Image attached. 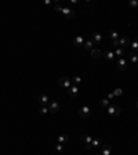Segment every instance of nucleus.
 I'll list each match as a JSON object with an SVG mask.
<instances>
[{
    "instance_id": "nucleus-1",
    "label": "nucleus",
    "mask_w": 138,
    "mask_h": 155,
    "mask_svg": "<svg viewBox=\"0 0 138 155\" xmlns=\"http://www.w3.org/2000/svg\"><path fill=\"white\" fill-rule=\"evenodd\" d=\"M106 109H108V115H109L111 118H117L119 115H120V107L116 105V104H111Z\"/></svg>"
},
{
    "instance_id": "nucleus-2",
    "label": "nucleus",
    "mask_w": 138,
    "mask_h": 155,
    "mask_svg": "<svg viewBox=\"0 0 138 155\" xmlns=\"http://www.w3.org/2000/svg\"><path fill=\"white\" fill-rule=\"evenodd\" d=\"M117 44H119V47L126 48V47H130L131 42H130V39H128V38H126V36H122V38H119V40H117Z\"/></svg>"
},
{
    "instance_id": "nucleus-3",
    "label": "nucleus",
    "mask_w": 138,
    "mask_h": 155,
    "mask_svg": "<svg viewBox=\"0 0 138 155\" xmlns=\"http://www.w3.org/2000/svg\"><path fill=\"white\" fill-rule=\"evenodd\" d=\"M90 114H91V111H90V107H89V105H83V107L80 108V111H79V115H80V116H82V118H86V119L90 116Z\"/></svg>"
},
{
    "instance_id": "nucleus-4",
    "label": "nucleus",
    "mask_w": 138,
    "mask_h": 155,
    "mask_svg": "<svg viewBox=\"0 0 138 155\" xmlns=\"http://www.w3.org/2000/svg\"><path fill=\"white\" fill-rule=\"evenodd\" d=\"M48 109L51 114H57L59 111V104L58 101H50L48 102Z\"/></svg>"
},
{
    "instance_id": "nucleus-5",
    "label": "nucleus",
    "mask_w": 138,
    "mask_h": 155,
    "mask_svg": "<svg viewBox=\"0 0 138 155\" xmlns=\"http://www.w3.org/2000/svg\"><path fill=\"white\" fill-rule=\"evenodd\" d=\"M59 85L62 86V87H65V89H69V87L72 86V79H69L66 76H62V78L59 79Z\"/></svg>"
},
{
    "instance_id": "nucleus-6",
    "label": "nucleus",
    "mask_w": 138,
    "mask_h": 155,
    "mask_svg": "<svg viewBox=\"0 0 138 155\" xmlns=\"http://www.w3.org/2000/svg\"><path fill=\"white\" fill-rule=\"evenodd\" d=\"M102 58H105L106 61H113V60H115V53L111 51V50L102 51Z\"/></svg>"
},
{
    "instance_id": "nucleus-7",
    "label": "nucleus",
    "mask_w": 138,
    "mask_h": 155,
    "mask_svg": "<svg viewBox=\"0 0 138 155\" xmlns=\"http://www.w3.org/2000/svg\"><path fill=\"white\" fill-rule=\"evenodd\" d=\"M68 93H69V96L75 98V97L79 96V87H77V86H75V85H72L68 89Z\"/></svg>"
},
{
    "instance_id": "nucleus-8",
    "label": "nucleus",
    "mask_w": 138,
    "mask_h": 155,
    "mask_svg": "<svg viewBox=\"0 0 138 155\" xmlns=\"http://www.w3.org/2000/svg\"><path fill=\"white\" fill-rule=\"evenodd\" d=\"M61 14H62L65 18H73V17H75V11L72 10V8L64 7V10H62V13H61Z\"/></svg>"
},
{
    "instance_id": "nucleus-9",
    "label": "nucleus",
    "mask_w": 138,
    "mask_h": 155,
    "mask_svg": "<svg viewBox=\"0 0 138 155\" xmlns=\"http://www.w3.org/2000/svg\"><path fill=\"white\" fill-rule=\"evenodd\" d=\"M48 100H50V98H48L47 94H40V96H39V104H40L42 107H47V104L50 102Z\"/></svg>"
},
{
    "instance_id": "nucleus-10",
    "label": "nucleus",
    "mask_w": 138,
    "mask_h": 155,
    "mask_svg": "<svg viewBox=\"0 0 138 155\" xmlns=\"http://www.w3.org/2000/svg\"><path fill=\"white\" fill-rule=\"evenodd\" d=\"M126 68H127V61H126V58H119L117 60V69L124 71Z\"/></svg>"
},
{
    "instance_id": "nucleus-11",
    "label": "nucleus",
    "mask_w": 138,
    "mask_h": 155,
    "mask_svg": "<svg viewBox=\"0 0 138 155\" xmlns=\"http://www.w3.org/2000/svg\"><path fill=\"white\" fill-rule=\"evenodd\" d=\"M101 155H112V147L109 144L101 145Z\"/></svg>"
},
{
    "instance_id": "nucleus-12",
    "label": "nucleus",
    "mask_w": 138,
    "mask_h": 155,
    "mask_svg": "<svg viewBox=\"0 0 138 155\" xmlns=\"http://www.w3.org/2000/svg\"><path fill=\"white\" fill-rule=\"evenodd\" d=\"M91 57H93V58H95V60L101 58V57H102V51L100 50V48H93V50H91Z\"/></svg>"
},
{
    "instance_id": "nucleus-13",
    "label": "nucleus",
    "mask_w": 138,
    "mask_h": 155,
    "mask_svg": "<svg viewBox=\"0 0 138 155\" xmlns=\"http://www.w3.org/2000/svg\"><path fill=\"white\" fill-rule=\"evenodd\" d=\"M84 39H83V36H76V38L73 39V44L76 46V47H80V46H83L84 44Z\"/></svg>"
},
{
    "instance_id": "nucleus-14",
    "label": "nucleus",
    "mask_w": 138,
    "mask_h": 155,
    "mask_svg": "<svg viewBox=\"0 0 138 155\" xmlns=\"http://www.w3.org/2000/svg\"><path fill=\"white\" fill-rule=\"evenodd\" d=\"M91 42L94 43V44H100V43L102 42V36H101V33H98V32L94 33V35H93V39H91Z\"/></svg>"
},
{
    "instance_id": "nucleus-15",
    "label": "nucleus",
    "mask_w": 138,
    "mask_h": 155,
    "mask_svg": "<svg viewBox=\"0 0 138 155\" xmlns=\"http://www.w3.org/2000/svg\"><path fill=\"white\" fill-rule=\"evenodd\" d=\"M113 53H115V55H117L119 58H124V55H126V50L122 48V47H117Z\"/></svg>"
},
{
    "instance_id": "nucleus-16",
    "label": "nucleus",
    "mask_w": 138,
    "mask_h": 155,
    "mask_svg": "<svg viewBox=\"0 0 138 155\" xmlns=\"http://www.w3.org/2000/svg\"><path fill=\"white\" fill-rule=\"evenodd\" d=\"M80 140H82V141H83V143L87 145V144H91V141H93V137H91V136H89V134H82V136H80Z\"/></svg>"
},
{
    "instance_id": "nucleus-17",
    "label": "nucleus",
    "mask_w": 138,
    "mask_h": 155,
    "mask_svg": "<svg viewBox=\"0 0 138 155\" xmlns=\"http://www.w3.org/2000/svg\"><path fill=\"white\" fill-rule=\"evenodd\" d=\"M128 58H130V61H131L133 64H138V53L131 51V53L128 54Z\"/></svg>"
},
{
    "instance_id": "nucleus-18",
    "label": "nucleus",
    "mask_w": 138,
    "mask_h": 155,
    "mask_svg": "<svg viewBox=\"0 0 138 155\" xmlns=\"http://www.w3.org/2000/svg\"><path fill=\"white\" fill-rule=\"evenodd\" d=\"M83 47H84V50H87V51H91V50L94 48V43L91 42V40H86L84 44H83Z\"/></svg>"
},
{
    "instance_id": "nucleus-19",
    "label": "nucleus",
    "mask_w": 138,
    "mask_h": 155,
    "mask_svg": "<svg viewBox=\"0 0 138 155\" xmlns=\"http://www.w3.org/2000/svg\"><path fill=\"white\" fill-rule=\"evenodd\" d=\"M68 140H69L68 134H59L58 136V144H66Z\"/></svg>"
},
{
    "instance_id": "nucleus-20",
    "label": "nucleus",
    "mask_w": 138,
    "mask_h": 155,
    "mask_svg": "<svg viewBox=\"0 0 138 155\" xmlns=\"http://www.w3.org/2000/svg\"><path fill=\"white\" fill-rule=\"evenodd\" d=\"M100 105H101L102 108H108L109 105H111L109 98H108V97H106V98H101V100H100Z\"/></svg>"
},
{
    "instance_id": "nucleus-21",
    "label": "nucleus",
    "mask_w": 138,
    "mask_h": 155,
    "mask_svg": "<svg viewBox=\"0 0 138 155\" xmlns=\"http://www.w3.org/2000/svg\"><path fill=\"white\" fill-rule=\"evenodd\" d=\"M91 147H95V148L101 147V140L100 139H93V141H91Z\"/></svg>"
},
{
    "instance_id": "nucleus-22",
    "label": "nucleus",
    "mask_w": 138,
    "mask_h": 155,
    "mask_svg": "<svg viewBox=\"0 0 138 155\" xmlns=\"http://www.w3.org/2000/svg\"><path fill=\"white\" fill-rule=\"evenodd\" d=\"M109 38H111L112 42H116V40H119V33L117 32H111L109 33Z\"/></svg>"
},
{
    "instance_id": "nucleus-23",
    "label": "nucleus",
    "mask_w": 138,
    "mask_h": 155,
    "mask_svg": "<svg viewBox=\"0 0 138 155\" xmlns=\"http://www.w3.org/2000/svg\"><path fill=\"white\" fill-rule=\"evenodd\" d=\"M48 112H50L48 107H40V109H39V114H40V115H43V116H44V115H47Z\"/></svg>"
},
{
    "instance_id": "nucleus-24",
    "label": "nucleus",
    "mask_w": 138,
    "mask_h": 155,
    "mask_svg": "<svg viewBox=\"0 0 138 155\" xmlns=\"http://www.w3.org/2000/svg\"><path fill=\"white\" fill-rule=\"evenodd\" d=\"M130 47H131V51L138 53V40H135V42L131 43V44H130Z\"/></svg>"
},
{
    "instance_id": "nucleus-25",
    "label": "nucleus",
    "mask_w": 138,
    "mask_h": 155,
    "mask_svg": "<svg viewBox=\"0 0 138 155\" xmlns=\"http://www.w3.org/2000/svg\"><path fill=\"white\" fill-rule=\"evenodd\" d=\"M64 150H65L64 144H57V145H55V151H57L58 154H62V152H64Z\"/></svg>"
},
{
    "instance_id": "nucleus-26",
    "label": "nucleus",
    "mask_w": 138,
    "mask_h": 155,
    "mask_svg": "<svg viewBox=\"0 0 138 155\" xmlns=\"http://www.w3.org/2000/svg\"><path fill=\"white\" fill-rule=\"evenodd\" d=\"M54 10L57 11V13H62V10H64V7L59 4V3H54Z\"/></svg>"
},
{
    "instance_id": "nucleus-27",
    "label": "nucleus",
    "mask_w": 138,
    "mask_h": 155,
    "mask_svg": "<svg viewBox=\"0 0 138 155\" xmlns=\"http://www.w3.org/2000/svg\"><path fill=\"white\" fill-rule=\"evenodd\" d=\"M72 83H75V86H77L79 83H82V78L80 76H73L72 78Z\"/></svg>"
},
{
    "instance_id": "nucleus-28",
    "label": "nucleus",
    "mask_w": 138,
    "mask_h": 155,
    "mask_svg": "<svg viewBox=\"0 0 138 155\" xmlns=\"http://www.w3.org/2000/svg\"><path fill=\"white\" fill-rule=\"evenodd\" d=\"M128 4H130V7H133V8H137V7H138V1H137V0H130V3H128Z\"/></svg>"
},
{
    "instance_id": "nucleus-29",
    "label": "nucleus",
    "mask_w": 138,
    "mask_h": 155,
    "mask_svg": "<svg viewBox=\"0 0 138 155\" xmlns=\"http://www.w3.org/2000/svg\"><path fill=\"white\" fill-rule=\"evenodd\" d=\"M112 94H113V97H115V96H122V89H116Z\"/></svg>"
},
{
    "instance_id": "nucleus-30",
    "label": "nucleus",
    "mask_w": 138,
    "mask_h": 155,
    "mask_svg": "<svg viewBox=\"0 0 138 155\" xmlns=\"http://www.w3.org/2000/svg\"><path fill=\"white\" fill-rule=\"evenodd\" d=\"M44 4H46V6H50V4H51V1H50V0H44Z\"/></svg>"
},
{
    "instance_id": "nucleus-31",
    "label": "nucleus",
    "mask_w": 138,
    "mask_h": 155,
    "mask_svg": "<svg viewBox=\"0 0 138 155\" xmlns=\"http://www.w3.org/2000/svg\"><path fill=\"white\" fill-rule=\"evenodd\" d=\"M137 108H138V102H137Z\"/></svg>"
},
{
    "instance_id": "nucleus-32",
    "label": "nucleus",
    "mask_w": 138,
    "mask_h": 155,
    "mask_svg": "<svg viewBox=\"0 0 138 155\" xmlns=\"http://www.w3.org/2000/svg\"><path fill=\"white\" fill-rule=\"evenodd\" d=\"M58 155H62V154H58Z\"/></svg>"
},
{
    "instance_id": "nucleus-33",
    "label": "nucleus",
    "mask_w": 138,
    "mask_h": 155,
    "mask_svg": "<svg viewBox=\"0 0 138 155\" xmlns=\"http://www.w3.org/2000/svg\"><path fill=\"white\" fill-rule=\"evenodd\" d=\"M98 155H101V154H98Z\"/></svg>"
},
{
    "instance_id": "nucleus-34",
    "label": "nucleus",
    "mask_w": 138,
    "mask_h": 155,
    "mask_svg": "<svg viewBox=\"0 0 138 155\" xmlns=\"http://www.w3.org/2000/svg\"><path fill=\"white\" fill-rule=\"evenodd\" d=\"M137 67H138V64H137Z\"/></svg>"
}]
</instances>
